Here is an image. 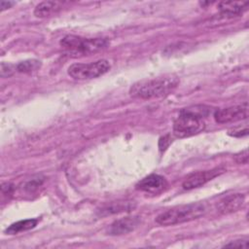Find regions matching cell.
Wrapping results in <instances>:
<instances>
[{"instance_id":"obj_1","label":"cell","mask_w":249,"mask_h":249,"mask_svg":"<svg viewBox=\"0 0 249 249\" xmlns=\"http://www.w3.org/2000/svg\"><path fill=\"white\" fill-rule=\"evenodd\" d=\"M211 108L206 105H195L184 108L173 123V133L178 138L190 137L205 128L204 119L210 115Z\"/></svg>"},{"instance_id":"obj_2","label":"cell","mask_w":249,"mask_h":249,"mask_svg":"<svg viewBox=\"0 0 249 249\" xmlns=\"http://www.w3.org/2000/svg\"><path fill=\"white\" fill-rule=\"evenodd\" d=\"M180 79L175 74H167L134 83L129 89L133 98L152 99L169 94L179 85Z\"/></svg>"},{"instance_id":"obj_3","label":"cell","mask_w":249,"mask_h":249,"mask_svg":"<svg viewBox=\"0 0 249 249\" xmlns=\"http://www.w3.org/2000/svg\"><path fill=\"white\" fill-rule=\"evenodd\" d=\"M205 212L206 207L200 202L178 205L158 215L156 222L160 226H174L198 219Z\"/></svg>"},{"instance_id":"obj_4","label":"cell","mask_w":249,"mask_h":249,"mask_svg":"<svg viewBox=\"0 0 249 249\" xmlns=\"http://www.w3.org/2000/svg\"><path fill=\"white\" fill-rule=\"evenodd\" d=\"M59 44L69 53L87 55L103 50L109 45V41L105 38H84L77 35H66L60 40Z\"/></svg>"},{"instance_id":"obj_5","label":"cell","mask_w":249,"mask_h":249,"mask_svg":"<svg viewBox=\"0 0 249 249\" xmlns=\"http://www.w3.org/2000/svg\"><path fill=\"white\" fill-rule=\"evenodd\" d=\"M111 64L107 59H99L89 63H73L68 67V75L75 80H89L107 73Z\"/></svg>"},{"instance_id":"obj_6","label":"cell","mask_w":249,"mask_h":249,"mask_svg":"<svg viewBox=\"0 0 249 249\" xmlns=\"http://www.w3.org/2000/svg\"><path fill=\"white\" fill-rule=\"evenodd\" d=\"M213 117L218 124H228L245 120L248 117V103L244 102L240 105L217 109Z\"/></svg>"},{"instance_id":"obj_7","label":"cell","mask_w":249,"mask_h":249,"mask_svg":"<svg viewBox=\"0 0 249 249\" xmlns=\"http://www.w3.org/2000/svg\"><path fill=\"white\" fill-rule=\"evenodd\" d=\"M223 171L224 169L222 168H213L209 170L195 172L185 179V181L182 184V187L185 190H193L199 188L206 184L207 182L214 179L215 177H217L218 175H220Z\"/></svg>"},{"instance_id":"obj_8","label":"cell","mask_w":249,"mask_h":249,"mask_svg":"<svg viewBox=\"0 0 249 249\" xmlns=\"http://www.w3.org/2000/svg\"><path fill=\"white\" fill-rule=\"evenodd\" d=\"M167 186L166 179L159 174H150L136 184V189L149 194H159Z\"/></svg>"},{"instance_id":"obj_9","label":"cell","mask_w":249,"mask_h":249,"mask_svg":"<svg viewBox=\"0 0 249 249\" xmlns=\"http://www.w3.org/2000/svg\"><path fill=\"white\" fill-rule=\"evenodd\" d=\"M140 224L139 217H124L119 220H116L109 227L108 232L112 235H120L125 234L132 231H134Z\"/></svg>"},{"instance_id":"obj_10","label":"cell","mask_w":249,"mask_h":249,"mask_svg":"<svg viewBox=\"0 0 249 249\" xmlns=\"http://www.w3.org/2000/svg\"><path fill=\"white\" fill-rule=\"evenodd\" d=\"M245 196L242 194L229 195L217 203V210L222 214H230L239 210L244 204Z\"/></svg>"},{"instance_id":"obj_11","label":"cell","mask_w":249,"mask_h":249,"mask_svg":"<svg viewBox=\"0 0 249 249\" xmlns=\"http://www.w3.org/2000/svg\"><path fill=\"white\" fill-rule=\"evenodd\" d=\"M63 2L59 1H44L39 3L34 9V16L37 18H46L50 17L58 11H60L63 7Z\"/></svg>"},{"instance_id":"obj_12","label":"cell","mask_w":249,"mask_h":249,"mask_svg":"<svg viewBox=\"0 0 249 249\" xmlns=\"http://www.w3.org/2000/svg\"><path fill=\"white\" fill-rule=\"evenodd\" d=\"M248 2H220L217 8L224 16L233 17L241 15L248 8Z\"/></svg>"},{"instance_id":"obj_13","label":"cell","mask_w":249,"mask_h":249,"mask_svg":"<svg viewBox=\"0 0 249 249\" xmlns=\"http://www.w3.org/2000/svg\"><path fill=\"white\" fill-rule=\"evenodd\" d=\"M135 207L134 203L131 201H118V202H112L104 207H102L99 210V214L101 216L120 213L124 211H129Z\"/></svg>"},{"instance_id":"obj_14","label":"cell","mask_w":249,"mask_h":249,"mask_svg":"<svg viewBox=\"0 0 249 249\" xmlns=\"http://www.w3.org/2000/svg\"><path fill=\"white\" fill-rule=\"evenodd\" d=\"M38 223L37 219H25V220H21L18 222H16L14 224H12L11 226H9L5 232L7 234H16L24 231H28L31 230L33 228L36 227Z\"/></svg>"},{"instance_id":"obj_15","label":"cell","mask_w":249,"mask_h":249,"mask_svg":"<svg viewBox=\"0 0 249 249\" xmlns=\"http://www.w3.org/2000/svg\"><path fill=\"white\" fill-rule=\"evenodd\" d=\"M41 67V61L37 59H27L16 64L18 72L20 73H31L37 71Z\"/></svg>"},{"instance_id":"obj_16","label":"cell","mask_w":249,"mask_h":249,"mask_svg":"<svg viewBox=\"0 0 249 249\" xmlns=\"http://www.w3.org/2000/svg\"><path fill=\"white\" fill-rule=\"evenodd\" d=\"M17 71L16 65L12 64V63H6V62H2L1 63V77L5 78V77H10L12 76L15 72Z\"/></svg>"},{"instance_id":"obj_17","label":"cell","mask_w":249,"mask_h":249,"mask_svg":"<svg viewBox=\"0 0 249 249\" xmlns=\"http://www.w3.org/2000/svg\"><path fill=\"white\" fill-rule=\"evenodd\" d=\"M233 160L236 163H239V164L248 163V150L244 149L243 151H240V152L236 153L233 156Z\"/></svg>"},{"instance_id":"obj_18","label":"cell","mask_w":249,"mask_h":249,"mask_svg":"<svg viewBox=\"0 0 249 249\" xmlns=\"http://www.w3.org/2000/svg\"><path fill=\"white\" fill-rule=\"evenodd\" d=\"M248 238H239L235 239L233 241H231L230 243H227L224 245V247H241V248H248Z\"/></svg>"},{"instance_id":"obj_19","label":"cell","mask_w":249,"mask_h":249,"mask_svg":"<svg viewBox=\"0 0 249 249\" xmlns=\"http://www.w3.org/2000/svg\"><path fill=\"white\" fill-rule=\"evenodd\" d=\"M228 134L233 137H242V136H246L248 134V127L245 126L244 128L241 127H235L233 129H230L228 131Z\"/></svg>"},{"instance_id":"obj_20","label":"cell","mask_w":249,"mask_h":249,"mask_svg":"<svg viewBox=\"0 0 249 249\" xmlns=\"http://www.w3.org/2000/svg\"><path fill=\"white\" fill-rule=\"evenodd\" d=\"M13 5H15V2H11V1H1V3H0V10L3 12L4 10L11 8Z\"/></svg>"}]
</instances>
